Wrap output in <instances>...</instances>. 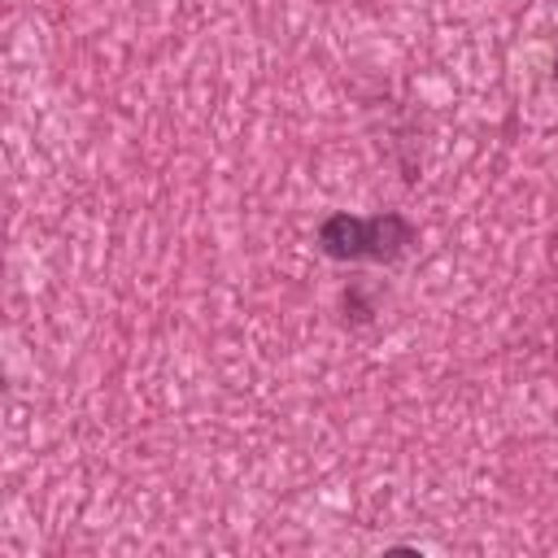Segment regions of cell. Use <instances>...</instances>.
<instances>
[{"label": "cell", "instance_id": "6da1fadb", "mask_svg": "<svg viewBox=\"0 0 558 558\" xmlns=\"http://www.w3.org/2000/svg\"><path fill=\"white\" fill-rule=\"evenodd\" d=\"M318 244L331 257H349V262L371 257V262H379V257H397L410 244V222L401 214H371V218L331 214L318 231Z\"/></svg>", "mask_w": 558, "mask_h": 558}]
</instances>
